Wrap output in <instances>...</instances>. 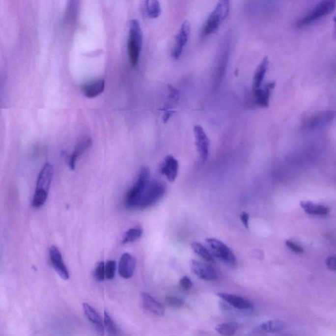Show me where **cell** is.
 Returning a JSON list of instances; mask_svg holds the SVG:
<instances>
[{
    "label": "cell",
    "mask_w": 336,
    "mask_h": 336,
    "mask_svg": "<svg viewBox=\"0 0 336 336\" xmlns=\"http://www.w3.org/2000/svg\"><path fill=\"white\" fill-rule=\"evenodd\" d=\"M207 244L211 249V253L213 256L217 257L221 261L233 267L236 263V259L232 250L216 238H207L206 240Z\"/></svg>",
    "instance_id": "8992f818"
},
{
    "label": "cell",
    "mask_w": 336,
    "mask_h": 336,
    "mask_svg": "<svg viewBox=\"0 0 336 336\" xmlns=\"http://www.w3.org/2000/svg\"><path fill=\"white\" fill-rule=\"evenodd\" d=\"M229 10V1L226 0L219 1L205 23L201 32V36L203 38H206L216 32L227 17Z\"/></svg>",
    "instance_id": "6da1fadb"
},
{
    "label": "cell",
    "mask_w": 336,
    "mask_h": 336,
    "mask_svg": "<svg viewBox=\"0 0 336 336\" xmlns=\"http://www.w3.org/2000/svg\"><path fill=\"white\" fill-rule=\"evenodd\" d=\"M240 220L246 228H249V214L246 212H242L240 216Z\"/></svg>",
    "instance_id": "8d00e7d4"
},
{
    "label": "cell",
    "mask_w": 336,
    "mask_h": 336,
    "mask_svg": "<svg viewBox=\"0 0 336 336\" xmlns=\"http://www.w3.org/2000/svg\"><path fill=\"white\" fill-rule=\"evenodd\" d=\"M54 175V168L50 164H46L44 166L37 180L36 191H42L48 193L51 183Z\"/></svg>",
    "instance_id": "5bb4252c"
},
{
    "label": "cell",
    "mask_w": 336,
    "mask_h": 336,
    "mask_svg": "<svg viewBox=\"0 0 336 336\" xmlns=\"http://www.w3.org/2000/svg\"><path fill=\"white\" fill-rule=\"evenodd\" d=\"M141 297L142 306L146 312L154 316H162L164 315L165 313V308H164L163 305L158 302L148 293H142Z\"/></svg>",
    "instance_id": "9a60e30c"
},
{
    "label": "cell",
    "mask_w": 336,
    "mask_h": 336,
    "mask_svg": "<svg viewBox=\"0 0 336 336\" xmlns=\"http://www.w3.org/2000/svg\"><path fill=\"white\" fill-rule=\"evenodd\" d=\"M105 80H98L84 85L82 90L85 96L92 99L98 96L104 91Z\"/></svg>",
    "instance_id": "d6986e66"
},
{
    "label": "cell",
    "mask_w": 336,
    "mask_h": 336,
    "mask_svg": "<svg viewBox=\"0 0 336 336\" xmlns=\"http://www.w3.org/2000/svg\"><path fill=\"white\" fill-rule=\"evenodd\" d=\"M116 263L114 260L107 261L105 265V277L108 280H112L114 277L116 272Z\"/></svg>",
    "instance_id": "4dcf8cb0"
},
{
    "label": "cell",
    "mask_w": 336,
    "mask_h": 336,
    "mask_svg": "<svg viewBox=\"0 0 336 336\" xmlns=\"http://www.w3.org/2000/svg\"><path fill=\"white\" fill-rule=\"evenodd\" d=\"M178 161L173 156L168 155L164 158L160 168V172L167 177L169 182H173L178 175Z\"/></svg>",
    "instance_id": "7c38bea8"
},
{
    "label": "cell",
    "mask_w": 336,
    "mask_h": 336,
    "mask_svg": "<svg viewBox=\"0 0 336 336\" xmlns=\"http://www.w3.org/2000/svg\"><path fill=\"white\" fill-rule=\"evenodd\" d=\"M83 308L85 315L92 323L99 326V327H102V318H101L99 312L93 307L88 304L84 303Z\"/></svg>",
    "instance_id": "603a6c76"
},
{
    "label": "cell",
    "mask_w": 336,
    "mask_h": 336,
    "mask_svg": "<svg viewBox=\"0 0 336 336\" xmlns=\"http://www.w3.org/2000/svg\"><path fill=\"white\" fill-rule=\"evenodd\" d=\"M268 68L269 58L267 56H265L255 70L253 80V91H256L260 88Z\"/></svg>",
    "instance_id": "ac0fdd59"
},
{
    "label": "cell",
    "mask_w": 336,
    "mask_h": 336,
    "mask_svg": "<svg viewBox=\"0 0 336 336\" xmlns=\"http://www.w3.org/2000/svg\"><path fill=\"white\" fill-rule=\"evenodd\" d=\"M149 180V168L147 166H143L139 173L136 183L127 193L125 199V204L127 208L137 209L140 194Z\"/></svg>",
    "instance_id": "277c9868"
},
{
    "label": "cell",
    "mask_w": 336,
    "mask_h": 336,
    "mask_svg": "<svg viewBox=\"0 0 336 336\" xmlns=\"http://www.w3.org/2000/svg\"><path fill=\"white\" fill-rule=\"evenodd\" d=\"M145 7L146 13L150 18H158L161 15V6L157 0H148L145 1Z\"/></svg>",
    "instance_id": "484cf974"
},
{
    "label": "cell",
    "mask_w": 336,
    "mask_h": 336,
    "mask_svg": "<svg viewBox=\"0 0 336 336\" xmlns=\"http://www.w3.org/2000/svg\"><path fill=\"white\" fill-rule=\"evenodd\" d=\"M50 257L53 267L60 278L64 280H68L70 278L69 272L64 264L61 253L56 246H51Z\"/></svg>",
    "instance_id": "30bf717a"
},
{
    "label": "cell",
    "mask_w": 336,
    "mask_h": 336,
    "mask_svg": "<svg viewBox=\"0 0 336 336\" xmlns=\"http://www.w3.org/2000/svg\"><path fill=\"white\" fill-rule=\"evenodd\" d=\"M326 264L327 265L328 268L330 270L336 271V256L335 255H331L326 259Z\"/></svg>",
    "instance_id": "d590c367"
},
{
    "label": "cell",
    "mask_w": 336,
    "mask_h": 336,
    "mask_svg": "<svg viewBox=\"0 0 336 336\" xmlns=\"http://www.w3.org/2000/svg\"><path fill=\"white\" fill-rule=\"evenodd\" d=\"M166 193V186L158 181L149 180L140 194L137 209H146L156 204Z\"/></svg>",
    "instance_id": "7a4b0ae2"
},
{
    "label": "cell",
    "mask_w": 336,
    "mask_h": 336,
    "mask_svg": "<svg viewBox=\"0 0 336 336\" xmlns=\"http://www.w3.org/2000/svg\"><path fill=\"white\" fill-rule=\"evenodd\" d=\"M166 303L168 306L174 308H182L185 304V302L183 299L175 296H168L166 297Z\"/></svg>",
    "instance_id": "1f68e13d"
},
{
    "label": "cell",
    "mask_w": 336,
    "mask_h": 336,
    "mask_svg": "<svg viewBox=\"0 0 336 336\" xmlns=\"http://www.w3.org/2000/svg\"><path fill=\"white\" fill-rule=\"evenodd\" d=\"M286 245L287 246V247L290 248L292 251L296 252L297 253H302L304 252V248H303L302 246L298 245V244L295 243L294 242L291 241L290 240H286Z\"/></svg>",
    "instance_id": "836d02e7"
},
{
    "label": "cell",
    "mask_w": 336,
    "mask_h": 336,
    "mask_svg": "<svg viewBox=\"0 0 336 336\" xmlns=\"http://www.w3.org/2000/svg\"><path fill=\"white\" fill-rule=\"evenodd\" d=\"M169 97L167 103V106L164 111L163 120L164 122H167L169 118L172 114V109L175 103L178 101L179 97V92L172 86H169Z\"/></svg>",
    "instance_id": "44dd1931"
},
{
    "label": "cell",
    "mask_w": 336,
    "mask_h": 336,
    "mask_svg": "<svg viewBox=\"0 0 336 336\" xmlns=\"http://www.w3.org/2000/svg\"><path fill=\"white\" fill-rule=\"evenodd\" d=\"M181 288L184 290H188L193 286V282L190 278L187 276L183 277L180 280Z\"/></svg>",
    "instance_id": "e575fe53"
},
{
    "label": "cell",
    "mask_w": 336,
    "mask_h": 336,
    "mask_svg": "<svg viewBox=\"0 0 336 336\" xmlns=\"http://www.w3.org/2000/svg\"><path fill=\"white\" fill-rule=\"evenodd\" d=\"M216 332L224 336H232L235 334L236 329L235 326L230 324H221L216 326Z\"/></svg>",
    "instance_id": "83f0119b"
},
{
    "label": "cell",
    "mask_w": 336,
    "mask_h": 336,
    "mask_svg": "<svg viewBox=\"0 0 336 336\" xmlns=\"http://www.w3.org/2000/svg\"><path fill=\"white\" fill-rule=\"evenodd\" d=\"M190 32V23L188 21H185L181 25L180 30L175 38V45L172 53L173 57L175 59H179L180 58L183 48L188 42Z\"/></svg>",
    "instance_id": "8fae6325"
},
{
    "label": "cell",
    "mask_w": 336,
    "mask_h": 336,
    "mask_svg": "<svg viewBox=\"0 0 336 336\" xmlns=\"http://www.w3.org/2000/svg\"><path fill=\"white\" fill-rule=\"evenodd\" d=\"M284 322L280 320H269L261 324V329L267 333H278L284 329Z\"/></svg>",
    "instance_id": "cb8c5ba5"
},
{
    "label": "cell",
    "mask_w": 336,
    "mask_h": 336,
    "mask_svg": "<svg viewBox=\"0 0 336 336\" xmlns=\"http://www.w3.org/2000/svg\"><path fill=\"white\" fill-rule=\"evenodd\" d=\"M217 296L222 299L224 302L228 303L230 306L236 308H238V309H250L253 307L252 302L247 299L243 298V297L224 292L218 293Z\"/></svg>",
    "instance_id": "2e32d148"
},
{
    "label": "cell",
    "mask_w": 336,
    "mask_h": 336,
    "mask_svg": "<svg viewBox=\"0 0 336 336\" xmlns=\"http://www.w3.org/2000/svg\"><path fill=\"white\" fill-rule=\"evenodd\" d=\"M191 248L196 254L202 257L205 260L208 261L209 262H214V257L213 256L212 253L202 244L198 243V242H193L191 244Z\"/></svg>",
    "instance_id": "d4e9b609"
},
{
    "label": "cell",
    "mask_w": 336,
    "mask_h": 336,
    "mask_svg": "<svg viewBox=\"0 0 336 336\" xmlns=\"http://www.w3.org/2000/svg\"><path fill=\"white\" fill-rule=\"evenodd\" d=\"M194 135L197 150H198L201 161L204 163L208 158L210 140L206 132H204V129L198 125L194 127Z\"/></svg>",
    "instance_id": "9c48e42d"
},
{
    "label": "cell",
    "mask_w": 336,
    "mask_h": 336,
    "mask_svg": "<svg viewBox=\"0 0 336 336\" xmlns=\"http://www.w3.org/2000/svg\"><path fill=\"white\" fill-rule=\"evenodd\" d=\"M334 111H324L314 113L304 121V127L306 130L312 131L319 130L328 126L335 118Z\"/></svg>",
    "instance_id": "52a82bcc"
},
{
    "label": "cell",
    "mask_w": 336,
    "mask_h": 336,
    "mask_svg": "<svg viewBox=\"0 0 336 336\" xmlns=\"http://www.w3.org/2000/svg\"><path fill=\"white\" fill-rule=\"evenodd\" d=\"M105 263L103 261H101L97 264L96 268L95 269V277L98 281H102L105 280Z\"/></svg>",
    "instance_id": "d6a6232c"
},
{
    "label": "cell",
    "mask_w": 336,
    "mask_h": 336,
    "mask_svg": "<svg viewBox=\"0 0 336 336\" xmlns=\"http://www.w3.org/2000/svg\"><path fill=\"white\" fill-rule=\"evenodd\" d=\"M191 269L193 273L199 279L207 281L218 280L219 275L214 267L201 261L191 260Z\"/></svg>",
    "instance_id": "ba28073f"
},
{
    "label": "cell",
    "mask_w": 336,
    "mask_h": 336,
    "mask_svg": "<svg viewBox=\"0 0 336 336\" xmlns=\"http://www.w3.org/2000/svg\"><path fill=\"white\" fill-rule=\"evenodd\" d=\"M336 8V1L326 0L320 1L313 9L303 17L298 23L299 27H305L313 24L316 21L331 14Z\"/></svg>",
    "instance_id": "5b68a950"
},
{
    "label": "cell",
    "mask_w": 336,
    "mask_h": 336,
    "mask_svg": "<svg viewBox=\"0 0 336 336\" xmlns=\"http://www.w3.org/2000/svg\"><path fill=\"white\" fill-rule=\"evenodd\" d=\"M136 265V258L130 253H124L121 256L120 262H119V275L123 279H130L134 275Z\"/></svg>",
    "instance_id": "4fadbf2b"
},
{
    "label": "cell",
    "mask_w": 336,
    "mask_h": 336,
    "mask_svg": "<svg viewBox=\"0 0 336 336\" xmlns=\"http://www.w3.org/2000/svg\"><path fill=\"white\" fill-rule=\"evenodd\" d=\"M300 206L307 214L314 216H326L330 212V209L327 206L314 204L309 201H302Z\"/></svg>",
    "instance_id": "ffe728a7"
},
{
    "label": "cell",
    "mask_w": 336,
    "mask_h": 336,
    "mask_svg": "<svg viewBox=\"0 0 336 336\" xmlns=\"http://www.w3.org/2000/svg\"><path fill=\"white\" fill-rule=\"evenodd\" d=\"M104 324L107 332H109L110 335L114 336L116 335L117 332H118L116 325L106 311L105 312Z\"/></svg>",
    "instance_id": "f1b7e54d"
},
{
    "label": "cell",
    "mask_w": 336,
    "mask_h": 336,
    "mask_svg": "<svg viewBox=\"0 0 336 336\" xmlns=\"http://www.w3.org/2000/svg\"><path fill=\"white\" fill-rule=\"evenodd\" d=\"M48 195V193L42 192V191H36L32 200V206L36 208H40L46 202Z\"/></svg>",
    "instance_id": "f546056e"
},
{
    "label": "cell",
    "mask_w": 336,
    "mask_h": 336,
    "mask_svg": "<svg viewBox=\"0 0 336 336\" xmlns=\"http://www.w3.org/2000/svg\"><path fill=\"white\" fill-rule=\"evenodd\" d=\"M142 45V32L140 23L133 19L130 23L128 42V56L133 67L138 66Z\"/></svg>",
    "instance_id": "3957f363"
},
{
    "label": "cell",
    "mask_w": 336,
    "mask_h": 336,
    "mask_svg": "<svg viewBox=\"0 0 336 336\" xmlns=\"http://www.w3.org/2000/svg\"><path fill=\"white\" fill-rule=\"evenodd\" d=\"M142 229L141 228L138 226V227H134L130 228L124 234V238H123L122 243H130L136 241L142 234Z\"/></svg>",
    "instance_id": "4316f807"
},
{
    "label": "cell",
    "mask_w": 336,
    "mask_h": 336,
    "mask_svg": "<svg viewBox=\"0 0 336 336\" xmlns=\"http://www.w3.org/2000/svg\"><path fill=\"white\" fill-rule=\"evenodd\" d=\"M275 82H271L265 85L264 88H259L257 90L253 91V97L255 104L259 107L265 108L269 106V99L271 95L273 89L275 88Z\"/></svg>",
    "instance_id": "e0dca14e"
},
{
    "label": "cell",
    "mask_w": 336,
    "mask_h": 336,
    "mask_svg": "<svg viewBox=\"0 0 336 336\" xmlns=\"http://www.w3.org/2000/svg\"><path fill=\"white\" fill-rule=\"evenodd\" d=\"M91 142H91V139H85V140H84L83 141L78 144L77 147H76L70 158L69 167L71 170L75 169L76 160L85 150H87L91 145Z\"/></svg>",
    "instance_id": "7402d4cb"
}]
</instances>
